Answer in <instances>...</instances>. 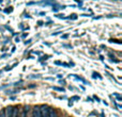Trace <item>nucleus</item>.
Instances as JSON below:
<instances>
[{
	"instance_id": "obj_1",
	"label": "nucleus",
	"mask_w": 122,
	"mask_h": 117,
	"mask_svg": "<svg viewBox=\"0 0 122 117\" xmlns=\"http://www.w3.org/2000/svg\"><path fill=\"white\" fill-rule=\"evenodd\" d=\"M39 112H40V117H48L49 108L47 105H42L39 108Z\"/></svg>"
},
{
	"instance_id": "obj_2",
	"label": "nucleus",
	"mask_w": 122,
	"mask_h": 117,
	"mask_svg": "<svg viewBox=\"0 0 122 117\" xmlns=\"http://www.w3.org/2000/svg\"><path fill=\"white\" fill-rule=\"evenodd\" d=\"M14 114V107H8L4 110V116L5 117H13Z\"/></svg>"
},
{
	"instance_id": "obj_3",
	"label": "nucleus",
	"mask_w": 122,
	"mask_h": 117,
	"mask_svg": "<svg viewBox=\"0 0 122 117\" xmlns=\"http://www.w3.org/2000/svg\"><path fill=\"white\" fill-rule=\"evenodd\" d=\"M19 117H28V108L27 107H25L23 109V111H21L20 116H19Z\"/></svg>"
},
{
	"instance_id": "obj_4",
	"label": "nucleus",
	"mask_w": 122,
	"mask_h": 117,
	"mask_svg": "<svg viewBox=\"0 0 122 117\" xmlns=\"http://www.w3.org/2000/svg\"><path fill=\"white\" fill-rule=\"evenodd\" d=\"M48 117H57V113H56V111L54 109H51V108H49Z\"/></svg>"
},
{
	"instance_id": "obj_5",
	"label": "nucleus",
	"mask_w": 122,
	"mask_h": 117,
	"mask_svg": "<svg viewBox=\"0 0 122 117\" xmlns=\"http://www.w3.org/2000/svg\"><path fill=\"white\" fill-rule=\"evenodd\" d=\"M53 88H54L55 90H59V92H64V88H62V87H56V86H55V87H53Z\"/></svg>"
},
{
	"instance_id": "obj_6",
	"label": "nucleus",
	"mask_w": 122,
	"mask_h": 117,
	"mask_svg": "<svg viewBox=\"0 0 122 117\" xmlns=\"http://www.w3.org/2000/svg\"><path fill=\"white\" fill-rule=\"evenodd\" d=\"M80 99V97H78V96H73L72 97V100H79Z\"/></svg>"
},
{
	"instance_id": "obj_7",
	"label": "nucleus",
	"mask_w": 122,
	"mask_h": 117,
	"mask_svg": "<svg viewBox=\"0 0 122 117\" xmlns=\"http://www.w3.org/2000/svg\"><path fill=\"white\" fill-rule=\"evenodd\" d=\"M0 117H5L4 116V111H0Z\"/></svg>"
},
{
	"instance_id": "obj_8",
	"label": "nucleus",
	"mask_w": 122,
	"mask_h": 117,
	"mask_svg": "<svg viewBox=\"0 0 122 117\" xmlns=\"http://www.w3.org/2000/svg\"><path fill=\"white\" fill-rule=\"evenodd\" d=\"M55 64H56V65H61V64H62V63L59 62V61H56V62H55Z\"/></svg>"
},
{
	"instance_id": "obj_9",
	"label": "nucleus",
	"mask_w": 122,
	"mask_h": 117,
	"mask_svg": "<svg viewBox=\"0 0 122 117\" xmlns=\"http://www.w3.org/2000/svg\"><path fill=\"white\" fill-rule=\"evenodd\" d=\"M69 105H70V107H72V105H73V102H72V100L69 101Z\"/></svg>"
},
{
	"instance_id": "obj_10",
	"label": "nucleus",
	"mask_w": 122,
	"mask_h": 117,
	"mask_svg": "<svg viewBox=\"0 0 122 117\" xmlns=\"http://www.w3.org/2000/svg\"><path fill=\"white\" fill-rule=\"evenodd\" d=\"M94 99H95V100H97V101H100V98H99V97H97V96H94Z\"/></svg>"
}]
</instances>
